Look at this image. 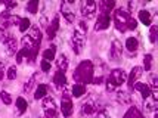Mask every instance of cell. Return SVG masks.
Returning a JSON list of instances; mask_svg holds the SVG:
<instances>
[{
	"instance_id": "obj_30",
	"label": "cell",
	"mask_w": 158,
	"mask_h": 118,
	"mask_svg": "<svg viewBox=\"0 0 158 118\" xmlns=\"http://www.w3.org/2000/svg\"><path fill=\"white\" fill-rule=\"evenodd\" d=\"M27 10L30 14L35 15L37 14V10H39V2L37 0H31V2H28L27 3Z\"/></svg>"
},
{
	"instance_id": "obj_29",
	"label": "cell",
	"mask_w": 158,
	"mask_h": 118,
	"mask_svg": "<svg viewBox=\"0 0 158 118\" xmlns=\"http://www.w3.org/2000/svg\"><path fill=\"white\" fill-rule=\"evenodd\" d=\"M31 28V21L28 18H21V22H19V31L21 33H25Z\"/></svg>"
},
{
	"instance_id": "obj_2",
	"label": "cell",
	"mask_w": 158,
	"mask_h": 118,
	"mask_svg": "<svg viewBox=\"0 0 158 118\" xmlns=\"http://www.w3.org/2000/svg\"><path fill=\"white\" fill-rule=\"evenodd\" d=\"M112 19H114V25H115L118 31H121V33L127 31V24H129V19H130L129 10H126L123 7H118L117 10L114 12Z\"/></svg>"
},
{
	"instance_id": "obj_42",
	"label": "cell",
	"mask_w": 158,
	"mask_h": 118,
	"mask_svg": "<svg viewBox=\"0 0 158 118\" xmlns=\"http://www.w3.org/2000/svg\"><path fill=\"white\" fill-rule=\"evenodd\" d=\"M22 58H24L22 52H21V50H18V52H16V63H21V62H22Z\"/></svg>"
},
{
	"instance_id": "obj_41",
	"label": "cell",
	"mask_w": 158,
	"mask_h": 118,
	"mask_svg": "<svg viewBox=\"0 0 158 118\" xmlns=\"http://www.w3.org/2000/svg\"><path fill=\"white\" fill-rule=\"evenodd\" d=\"M7 35H9V34H7L6 31H5L3 28H0V43H3V42H5V40L7 39Z\"/></svg>"
},
{
	"instance_id": "obj_37",
	"label": "cell",
	"mask_w": 158,
	"mask_h": 118,
	"mask_svg": "<svg viewBox=\"0 0 158 118\" xmlns=\"http://www.w3.org/2000/svg\"><path fill=\"white\" fill-rule=\"evenodd\" d=\"M136 27H138V21L135 19V18H131L129 19V24H127V30H136Z\"/></svg>"
},
{
	"instance_id": "obj_39",
	"label": "cell",
	"mask_w": 158,
	"mask_h": 118,
	"mask_svg": "<svg viewBox=\"0 0 158 118\" xmlns=\"http://www.w3.org/2000/svg\"><path fill=\"white\" fill-rule=\"evenodd\" d=\"M103 83V75H98V77H93V80H92V84H95V86H99V84Z\"/></svg>"
},
{
	"instance_id": "obj_36",
	"label": "cell",
	"mask_w": 158,
	"mask_h": 118,
	"mask_svg": "<svg viewBox=\"0 0 158 118\" xmlns=\"http://www.w3.org/2000/svg\"><path fill=\"white\" fill-rule=\"evenodd\" d=\"M40 67H41V71H43V72H49V71H50V68H52V63L41 59V61H40Z\"/></svg>"
},
{
	"instance_id": "obj_17",
	"label": "cell",
	"mask_w": 158,
	"mask_h": 118,
	"mask_svg": "<svg viewBox=\"0 0 158 118\" xmlns=\"http://www.w3.org/2000/svg\"><path fill=\"white\" fill-rule=\"evenodd\" d=\"M133 89L140 92V95H142L143 99H148V97L151 96V89H149V86H148L146 83H139L138 81V83L133 84Z\"/></svg>"
},
{
	"instance_id": "obj_35",
	"label": "cell",
	"mask_w": 158,
	"mask_h": 118,
	"mask_svg": "<svg viewBox=\"0 0 158 118\" xmlns=\"http://www.w3.org/2000/svg\"><path fill=\"white\" fill-rule=\"evenodd\" d=\"M18 75V71H16V67H9V70L6 72V77L7 80H15Z\"/></svg>"
},
{
	"instance_id": "obj_40",
	"label": "cell",
	"mask_w": 158,
	"mask_h": 118,
	"mask_svg": "<svg viewBox=\"0 0 158 118\" xmlns=\"http://www.w3.org/2000/svg\"><path fill=\"white\" fill-rule=\"evenodd\" d=\"M96 118H110V115H108V112L105 109H99L96 112Z\"/></svg>"
},
{
	"instance_id": "obj_28",
	"label": "cell",
	"mask_w": 158,
	"mask_h": 118,
	"mask_svg": "<svg viewBox=\"0 0 158 118\" xmlns=\"http://www.w3.org/2000/svg\"><path fill=\"white\" fill-rule=\"evenodd\" d=\"M27 108H28L27 100H25L24 97H18V99H16V109H18V114H24V112L27 111Z\"/></svg>"
},
{
	"instance_id": "obj_10",
	"label": "cell",
	"mask_w": 158,
	"mask_h": 118,
	"mask_svg": "<svg viewBox=\"0 0 158 118\" xmlns=\"http://www.w3.org/2000/svg\"><path fill=\"white\" fill-rule=\"evenodd\" d=\"M143 74V68L142 67H133L130 71V74L127 77V84H129V87L133 89V84L138 83V80L140 78V75Z\"/></svg>"
},
{
	"instance_id": "obj_14",
	"label": "cell",
	"mask_w": 158,
	"mask_h": 118,
	"mask_svg": "<svg viewBox=\"0 0 158 118\" xmlns=\"http://www.w3.org/2000/svg\"><path fill=\"white\" fill-rule=\"evenodd\" d=\"M53 84H55L56 89H64L67 87V77H65V72L62 71H56L55 75H53Z\"/></svg>"
},
{
	"instance_id": "obj_22",
	"label": "cell",
	"mask_w": 158,
	"mask_h": 118,
	"mask_svg": "<svg viewBox=\"0 0 158 118\" xmlns=\"http://www.w3.org/2000/svg\"><path fill=\"white\" fill-rule=\"evenodd\" d=\"M139 21L142 22L143 25H146V27H151L152 25L151 12H148V10H140V12H139Z\"/></svg>"
},
{
	"instance_id": "obj_4",
	"label": "cell",
	"mask_w": 158,
	"mask_h": 118,
	"mask_svg": "<svg viewBox=\"0 0 158 118\" xmlns=\"http://www.w3.org/2000/svg\"><path fill=\"white\" fill-rule=\"evenodd\" d=\"M73 111H74V106H73V102H71V93L68 92L67 87H64L62 102H61V112L65 118H69L73 115Z\"/></svg>"
},
{
	"instance_id": "obj_27",
	"label": "cell",
	"mask_w": 158,
	"mask_h": 118,
	"mask_svg": "<svg viewBox=\"0 0 158 118\" xmlns=\"http://www.w3.org/2000/svg\"><path fill=\"white\" fill-rule=\"evenodd\" d=\"M145 109H146V111H151V112L157 111V100L152 96H149L148 99H145Z\"/></svg>"
},
{
	"instance_id": "obj_38",
	"label": "cell",
	"mask_w": 158,
	"mask_h": 118,
	"mask_svg": "<svg viewBox=\"0 0 158 118\" xmlns=\"http://www.w3.org/2000/svg\"><path fill=\"white\" fill-rule=\"evenodd\" d=\"M78 31H80L81 34H86V33H87V25H86V22L84 21L78 22Z\"/></svg>"
},
{
	"instance_id": "obj_1",
	"label": "cell",
	"mask_w": 158,
	"mask_h": 118,
	"mask_svg": "<svg viewBox=\"0 0 158 118\" xmlns=\"http://www.w3.org/2000/svg\"><path fill=\"white\" fill-rule=\"evenodd\" d=\"M95 77V68H93V63L92 61H83V62L78 63L76 70H74V74H73V78L74 81L78 84H92V80Z\"/></svg>"
},
{
	"instance_id": "obj_21",
	"label": "cell",
	"mask_w": 158,
	"mask_h": 118,
	"mask_svg": "<svg viewBox=\"0 0 158 118\" xmlns=\"http://www.w3.org/2000/svg\"><path fill=\"white\" fill-rule=\"evenodd\" d=\"M39 75H40L39 72H34V74L30 77L27 81H25V84H24V92H25V93H30V92L33 90V87H34L35 83H37V78H39Z\"/></svg>"
},
{
	"instance_id": "obj_45",
	"label": "cell",
	"mask_w": 158,
	"mask_h": 118,
	"mask_svg": "<svg viewBox=\"0 0 158 118\" xmlns=\"http://www.w3.org/2000/svg\"><path fill=\"white\" fill-rule=\"evenodd\" d=\"M39 118H46V117H39Z\"/></svg>"
},
{
	"instance_id": "obj_32",
	"label": "cell",
	"mask_w": 158,
	"mask_h": 118,
	"mask_svg": "<svg viewBox=\"0 0 158 118\" xmlns=\"http://www.w3.org/2000/svg\"><path fill=\"white\" fill-rule=\"evenodd\" d=\"M157 33H158V25H151V30H149V42L155 43L157 42Z\"/></svg>"
},
{
	"instance_id": "obj_26",
	"label": "cell",
	"mask_w": 158,
	"mask_h": 118,
	"mask_svg": "<svg viewBox=\"0 0 158 118\" xmlns=\"http://www.w3.org/2000/svg\"><path fill=\"white\" fill-rule=\"evenodd\" d=\"M117 100L120 102V104H123V105H127V104H130V100H131V96L129 95V92H117Z\"/></svg>"
},
{
	"instance_id": "obj_16",
	"label": "cell",
	"mask_w": 158,
	"mask_h": 118,
	"mask_svg": "<svg viewBox=\"0 0 158 118\" xmlns=\"http://www.w3.org/2000/svg\"><path fill=\"white\" fill-rule=\"evenodd\" d=\"M115 6V2L112 0H101L96 3V7H99V12H105V14H111V10Z\"/></svg>"
},
{
	"instance_id": "obj_20",
	"label": "cell",
	"mask_w": 158,
	"mask_h": 118,
	"mask_svg": "<svg viewBox=\"0 0 158 118\" xmlns=\"http://www.w3.org/2000/svg\"><path fill=\"white\" fill-rule=\"evenodd\" d=\"M43 61H48V62H52L53 59H55L56 56V46L55 44H52V46H49L44 52H43Z\"/></svg>"
},
{
	"instance_id": "obj_25",
	"label": "cell",
	"mask_w": 158,
	"mask_h": 118,
	"mask_svg": "<svg viewBox=\"0 0 158 118\" xmlns=\"http://www.w3.org/2000/svg\"><path fill=\"white\" fill-rule=\"evenodd\" d=\"M126 49L129 50V52H136L139 49V42L136 37H129L127 40H126Z\"/></svg>"
},
{
	"instance_id": "obj_13",
	"label": "cell",
	"mask_w": 158,
	"mask_h": 118,
	"mask_svg": "<svg viewBox=\"0 0 158 118\" xmlns=\"http://www.w3.org/2000/svg\"><path fill=\"white\" fill-rule=\"evenodd\" d=\"M98 111H99V106H98L92 99L86 100V102L81 105V112L84 115H92V114H95V112H98Z\"/></svg>"
},
{
	"instance_id": "obj_15",
	"label": "cell",
	"mask_w": 158,
	"mask_h": 118,
	"mask_svg": "<svg viewBox=\"0 0 158 118\" xmlns=\"http://www.w3.org/2000/svg\"><path fill=\"white\" fill-rule=\"evenodd\" d=\"M61 14H62V16L67 19V22H69V24H73V22L76 21V15H74V12L69 9V6H68V3H61Z\"/></svg>"
},
{
	"instance_id": "obj_3",
	"label": "cell",
	"mask_w": 158,
	"mask_h": 118,
	"mask_svg": "<svg viewBox=\"0 0 158 118\" xmlns=\"http://www.w3.org/2000/svg\"><path fill=\"white\" fill-rule=\"evenodd\" d=\"M41 108H43V112H44L46 118L58 117V105H56L55 99L52 96H46L44 99H41Z\"/></svg>"
},
{
	"instance_id": "obj_31",
	"label": "cell",
	"mask_w": 158,
	"mask_h": 118,
	"mask_svg": "<svg viewBox=\"0 0 158 118\" xmlns=\"http://www.w3.org/2000/svg\"><path fill=\"white\" fill-rule=\"evenodd\" d=\"M152 68V55H145L143 56V70L145 71H151Z\"/></svg>"
},
{
	"instance_id": "obj_8",
	"label": "cell",
	"mask_w": 158,
	"mask_h": 118,
	"mask_svg": "<svg viewBox=\"0 0 158 118\" xmlns=\"http://www.w3.org/2000/svg\"><path fill=\"white\" fill-rule=\"evenodd\" d=\"M111 24V14H105V12H99V16H98L96 25H95V30L96 31H102V30H106Z\"/></svg>"
},
{
	"instance_id": "obj_9",
	"label": "cell",
	"mask_w": 158,
	"mask_h": 118,
	"mask_svg": "<svg viewBox=\"0 0 158 118\" xmlns=\"http://www.w3.org/2000/svg\"><path fill=\"white\" fill-rule=\"evenodd\" d=\"M121 55H123V44L118 42V40H114L112 42V46H111V50H110V59L111 61H118L120 58H121Z\"/></svg>"
},
{
	"instance_id": "obj_18",
	"label": "cell",
	"mask_w": 158,
	"mask_h": 118,
	"mask_svg": "<svg viewBox=\"0 0 158 118\" xmlns=\"http://www.w3.org/2000/svg\"><path fill=\"white\" fill-rule=\"evenodd\" d=\"M27 35L35 43V44H40L41 43V37H43V35H41V31H40V28L39 27H31L30 30H28Z\"/></svg>"
},
{
	"instance_id": "obj_12",
	"label": "cell",
	"mask_w": 158,
	"mask_h": 118,
	"mask_svg": "<svg viewBox=\"0 0 158 118\" xmlns=\"http://www.w3.org/2000/svg\"><path fill=\"white\" fill-rule=\"evenodd\" d=\"M58 30H59V16H55V18H53V21L49 24L48 30H46V34H48L49 40H53V39H55Z\"/></svg>"
},
{
	"instance_id": "obj_24",
	"label": "cell",
	"mask_w": 158,
	"mask_h": 118,
	"mask_svg": "<svg viewBox=\"0 0 158 118\" xmlns=\"http://www.w3.org/2000/svg\"><path fill=\"white\" fill-rule=\"evenodd\" d=\"M48 95V86L46 84H39L37 89L34 92V99L35 100H40V99H44Z\"/></svg>"
},
{
	"instance_id": "obj_33",
	"label": "cell",
	"mask_w": 158,
	"mask_h": 118,
	"mask_svg": "<svg viewBox=\"0 0 158 118\" xmlns=\"http://www.w3.org/2000/svg\"><path fill=\"white\" fill-rule=\"evenodd\" d=\"M0 99H2V102H3L5 105H10V104H12V96H10L7 92H5V90L0 93Z\"/></svg>"
},
{
	"instance_id": "obj_34",
	"label": "cell",
	"mask_w": 158,
	"mask_h": 118,
	"mask_svg": "<svg viewBox=\"0 0 158 118\" xmlns=\"http://www.w3.org/2000/svg\"><path fill=\"white\" fill-rule=\"evenodd\" d=\"M139 109L138 108H135V106H131V108H129V111L124 114V117L123 118H136V115L139 114Z\"/></svg>"
},
{
	"instance_id": "obj_43",
	"label": "cell",
	"mask_w": 158,
	"mask_h": 118,
	"mask_svg": "<svg viewBox=\"0 0 158 118\" xmlns=\"http://www.w3.org/2000/svg\"><path fill=\"white\" fill-rule=\"evenodd\" d=\"M3 75H5V63L0 62V80L3 78Z\"/></svg>"
},
{
	"instance_id": "obj_23",
	"label": "cell",
	"mask_w": 158,
	"mask_h": 118,
	"mask_svg": "<svg viewBox=\"0 0 158 118\" xmlns=\"http://www.w3.org/2000/svg\"><path fill=\"white\" fill-rule=\"evenodd\" d=\"M83 95H86V86L76 83L71 89V96L73 97H81Z\"/></svg>"
},
{
	"instance_id": "obj_44",
	"label": "cell",
	"mask_w": 158,
	"mask_h": 118,
	"mask_svg": "<svg viewBox=\"0 0 158 118\" xmlns=\"http://www.w3.org/2000/svg\"><path fill=\"white\" fill-rule=\"evenodd\" d=\"M136 118H143V117H142V114H140V112H139L138 115H136Z\"/></svg>"
},
{
	"instance_id": "obj_5",
	"label": "cell",
	"mask_w": 158,
	"mask_h": 118,
	"mask_svg": "<svg viewBox=\"0 0 158 118\" xmlns=\"http://www.w3.org/2000/svg\"><path fill=\"white\" fill-rule=\"evenodd\" d=\"M126 80H127V74H126L123 70L115 68V70H112L110 72V75L106 78V83H110L111 86H114V87L117 89L118 86H121Z\"/></svg>"
},
{
	"instance_id": "obj_7",
	"label": "cell",
	"mask_w": 158,
	"mask_h": 118,
	"mask_svg": "<svg viewBox=\"0 0 158 118\" xmlns=\"http://www.w3.org/2000/svg\"><path fill=\"white\" fill-rule=\"evenodd\" d=\"M96 2L93 0H84L81 2V6H80V10H81V15L87 19H92L95 14H96Z\"/></svg>"
},
{
	"instance_id": "obj_6",
	"label": "cell",
	"mask_w": 158,
	"mask_h": 118,
	"mask_svg": "<svg viewBox=\"0 0 158 118\" xmlns=\"http://www.w3.org/2000/svg\"><path fill=\"white\" fill-rule=\"evenodd\" d=\"M84 44H86V37L84 34H81L78 30H76L73 33V37H71V46H73V50L76 55H80L84 49Z\"/></svg>"
},
{
	"instance_id": "obj_19",
	"label": "cell",
	"mask_w": 158,
	"mask_h": 118,
	"mask_svg": "<svg viewBox=\"0 0 158 118\" xmlns=\"http://www.w3.org/2000/svg\"><path fill=\"white\" fill-rule=\"evenodd\" d=\"M68 56L65 55V53H62V55L58 56V59H56V67H58V70L62 71V72H65V71L68 70Z\"/></svg>"
},
{
	"instance_id": "obj_11",
	"label": "cell",
	"mask_w": 158,
	"mask_h": 118,
	"mask_svg": "<svg viewBox=\"0 0 158 118\" xmlns=\"http://www.w3.org/2000/svg\"><path fill=\"white\" fill-rule=\"evenodd\" d=\"M3 46H5V50H6L7 55H14V53H16L18 43H16V39H15V37H12L10 34L7 35V39L3 42Z\"/></svg>"
}]
</instances>
